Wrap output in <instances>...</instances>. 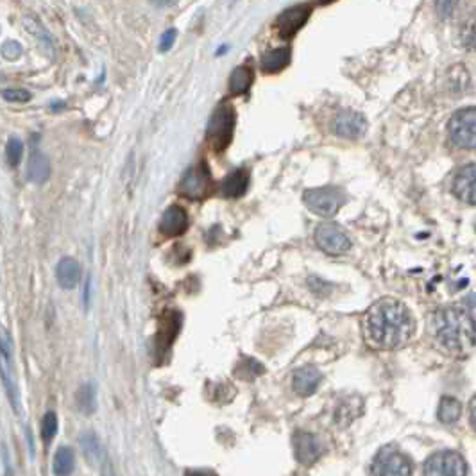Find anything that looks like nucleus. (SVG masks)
<instances>
[{"label": "nucleus", "mask_w": 476, "mask_h": 476, "mask_svg": "<svg viewBox=\"0 0 476 476\" xmlns=\"http://www.w3.org/2000/svg\"><path fill=\"white\" fill-rule=\"evenodd\" d=\"M57 283L63 288H74L81 280V267L74 258H61L56 267Z\"/></svg>", "instance_id": "a211bd4d"}, {"label": "nucleus", "mask_w": 476, "mask_h": 476, "mask_svg": "<svg viewBox=\"0 0 476 476\" xmlns=\"http://www.w3.org/2000/svg\"><path fill=\"white\" fill-rule=\"evenodd\" d=\"M50 162L43 152L36 151L34 149L29 156V163H27V179L34 185H43V183L49 181L50 178Z\"/></svg>", "instance_id": "dca6fc26"}, {"label": "nucleus", "mask_w": 476, "mask_h": 476, "mask_svg": "<svg viewBox=\"0 0 476 476\" xmlns=\"http://www.w3.org/2000/svg\"><path fill=\"white\" fill-rule=\"evenodd\" d=\"M290 63V49L288 47H280V49H272L264 54L261 57V70L267 74H276L283 70Z\"/></svg>", "instance_id": "6ab92c4d"}, {"label": "nucleus", "mask_w": 476, "mask_h": 476, "mask_svg": "<svg viewBox=\"0 0 476 476\" xmlns=\"http://www.w3.org/2000/svg\"><path fill=\"white\" fill-rule=\"evenodd\" d=\"M306 208L314 212L315 215L333 217L344 204V193L336 186H321V188H310L302 193Z\"/></svg>", "instance_id": "20e7f679"}, {"label": "nucleus", "mask_w": 476, "mask_h": 476, "mask_svg": "<svg viewBox=\"0 0 476 476\" xmlns=\"http://www.w3.org/2000/svg\"><path fill=\"white\" fill-rule=\"evenodd\" d=\"M74 465H76V457H74V451L67 446H61L56 451V457H54L52 471L56 476H70L74 471Z\"/></svg>", "instance_id": "4be33fe9"}, {"label": "nucleus", "mask_w": 476, "mask_h": 476, "mask_svg": "<svg viewBox=\"0 0 476 476\" xmlns=\"http://www.w3.org/2000/svg\"><path fill=\"white\" fill-rule=\"evenodd\" d=\"M213 190L212 174H210L208 165L200 162L199 165L192 166L183 178L181 186H179V193L185 196L186 199L200 200L204 197H208Z\"/></svg>", "instance_id": "6e6552de"}, {"label": "nucleus", "mask_w": 476, "mask_h": 476, "mask_svg": "<svg viewBox=\"0 0 476 476\" xmlns=\"http://www.w3.org/2000/svg\"><path fill=\"white\" fill-rule=\"evenodd\" d=\"M322 382V374L317 367L305 366L294 373V380H292V387H294L295 394L306 397L317 390L319 383Z\"/></svg>", "instance_id": "2eb2a0df"}, {"label": "nucleus", "mask_w": 476, "mask_h": 476, "mask_svg": "<svg viewBox=\"0 0 476 476\" xmlns=\"http://www.w3.org/2000/svg\"><path fill=\"white\" fill-rule=\"evenodd\" d=\"M321 4H332V2H335V0H319Z\"/></svg>", "instance_id": "4c0bfd02"}, {"label": "nucleus", "mask_w": 476, "mask_h": 476, "mask_svg": "<svg viewBox=\"0 0 476 476\" xmlns=\"http://www.w3.org/2000/svg\"><path fill=\"white\" fill-rule=\"evenodd\" d=\"M185 476H215V475L210 471H197V469H193V471H186Z\"/></svg>", "instance_id": "c9c22d12"}, {"label": "nucleus", "mask_w": 476, "mask_h": 476, "mask_svg": "<svg viewBox=\"0 0 476 476\" xmlns=\"http://www.w3.org/2000/svg\"><path fill=\"white\" fill-rule=\"evenodd\" d=\"M308 285H310L312 292L317 295H328L329 294V285L326 281L319 280V278H310L308 280Z\"/></svg>", "instance_id": "72a5a7b5"}, {"label": "nucleus", "mask_w": 476, "mask_h": 476, "mask_svg": "<svg viewBox=\"0 0 476 476\" xmlns=\"http://www.w3.org/2000/svg\"><path fill=\"white\" fill-rule=\"evenodd\" d=\"M76 403H77V408H79V412L84 414V416H90V414L95 412V408H97V401H95V389L91 383H84V385H81V389L77 390Z\"/></svg>", "instance_id": "393cba45"}, {"label": "nucleus", "mask_w": 476, "mask_h": 476, "mask_svg": "<svg viewBox=\"0 0 476 476\" xmlns=\"http://www.w3.org/2000/svg\"><path fill=\"white\" fill-rule=\"evenodd\" d=\"M81 448H83V453L84 457L88 458V462L90 464H101L102 462L106 460V455H104V451H102L101 444H98L97 437L91 434H84L83 437H81Z\"/></svg>", "instance_id": "b1692460"}, {"label": "nucleus", "mask_w": 476, "mask_h": 476, "mask_svg": "<svg viewBox=\"0 0 476 476\" xmlns=\"http://www.w3.org/2000/svg\"><path fill=\"white\" fill-rule=\"evenodd\" d=\"M423 476H468V465L457 451H437L424 462Z\"/></svg>", "instance_id": "0eeeda50"}, {"label": "nucleus", "mask_w": 476, "mask_h": 476, "mask_svg": "<svg viewBox=\"0 0 476 476\" xmlns=\"http://www.w3.org/2000/svg\"><path fill=\"white\" fill-rule=\"evenodd\" d=\"M254 81V72L249 67H237L230 76L231 95L247 94Z\"/></svg>", "instance_id": "aec40b11"}, {"label": "nucleus", "mask_w": 476, "mask_h": 476, "mask_svg": "<svg viewBox=\"0 0 476 476\" xmlns=\"http://www.w3.org/2000/svg\"><path fill=\"white\" fill-rule=\"evenodd\" d=\"M152 4L158 6V8H165V6L172 4V0H152Z\"/></svg>", "instance_id": "e433bc0d"}, {"label": "nucleus", "mask_w": 476, "mask_h": 476, "mask_svg": "<svg viewBox=\"0 0 476 476\" xmlns=\"http://www.w3.org/2000/svg\"><path fill=\"white\" fill-rule=\"evenodd\" d=\"M469 423H471L472 430L476 431V396L469 401Z\"/></svg>", "instance_id": "f704fd0d"}, {"label": "nucleus", "mask_w": 476, "mask_h": 476, "mask_svg": "<svg viewBox=\"0 0 476 476\" xmlns=\"http://www.w3.org/2000/svg\"><path fill=\"white\" fill-rule=\"evenodd\" d=\"M23 26H26L27 33H30L34 36V38L40 40V43H42V45L45 47L47 52L54 54L52 36H50V34L47 33L45 27L42 26V22H40V20H36V18H34V16H26V18H23Z\"/></svg>", "instance_id": "5701e85b"}, {"label": "nucleus", "mask_w": 476, "mask_h": 476, "mask_svg": "<svg viewBox=\"0 0 476 476\" xmlns=\"http://www.w3.org/2000/svg\"><path fill=\"white\" fill-rule=\"evenodd\" d=\"M458 4L460 0H435V11L442 20H448L455 15Z\"/></svg>", "instance_id": "c85d7f7f"}, {"label": "nucleus", "mask_w": 476, "mask_h": 476, "mask_svg": "<svg viewBox=\"0 0 476 476\" xmlns=\"http://www.w3.org/2000/svg\"><path fill=\"white\" fill-rule=\"evenodd\" d=\"M416 322L403 302L396 299H380L363 317V335L374 349H397L412 339Z\"/></svg>", "instance_id": "f257e3e1"}, {"label": "nucleus", "mask_w": 476, "mask_h": 476, "mask_svg": "<svg viewBox=\"0 0 476 476\" xmlns=\"http://www.w3.org/2000/svg\"><path fill=\"white\" fill-rule=\"evenodd\" d=\"M6 156H8L9 166H18L23 156V144L18 138H9L8 147H6Z\"/></svg>", "instance_id": "bb28decb"}, {"label": "nucleus", "mask_w": 476, "mask_h": 476, "mask_svg": "<svg viewBox=\"0 0 476 476\" xmlns=\"http://www.w3.org/2000/svg\"><path fill=\"white\" fill-rule=\"evenodd\" d=\"M460 414H462L460 401L455 400V397H451V396L442 397L441 404H438V412H437L441 423L455 424L458 419H460Z\"/></svg>", "instance_id": "412c9836"}, {"label": "nucleus", "mask_w": 476, "mask_h": 476, "mask_svg": "<svg viewBox=\"0 0 476 476\" xmlns=\"http://www.w3.org/2000/svg\"><path fill=\"white\" fill-rule=\"evenodd\" d=\"M188 227V215H186L185 208L174 204L170 208L165 210L162 220H159V231L165 237H179Z\"/></svg>", "instance_id": "4468645a"}, {"label": "nucleus", "mask_w": 476, "mask_h": 476, "mask_svg": "<svg viewBox=\"0 0 476 476\" xmlns=\"http://www.w3.org/2000/svg\"><path fill=\"white\" fill-rule=\"evenodd\" d=\"M265 369L258 360H240V363L234 369V374H237L238 378L244 380H253L260 374H264Z\"/></svg>", "instance_id": "a878e982"}, {"label": "nucleus", "mask_w": 476, "mask_h": 476, "mask_svg": "<svg viewBox=\"0 0 476 476\" xmlns=\"http://www.w3.org/2000/svg\"><path fill=\"white\" fill-rule=\"evenodd\" d=\"M294 450L295 458L302 465L315 464L322 455V446L319 438L314 434H308V431H299L294 435Z\"/></svg>", "instance_id": "f8f14e48"}, {"label": "nucleus", "mask_w": 476, "mask_h": 476, "mask_svg": "<svg viewBox=\"0 0 476 476\" xmlns=\"http://www.w3.org/2000/svg\"><path fill=\"white\" fill-rule=\"evenodd\" d=\"M234 122H237V113L230 102H222L213 111L212 118L206 129V140L213 151L220 152L231 144L234 132Z\"/></svg>", "instance_id": "7ed1b4c3"}, {"label": "nucleus", "mask_w": 476, "mask_h": 476, "mask_svg": "<svg viewBox=\"0 0 476 476\" xmlns=\"http://www.w3.org/2000/svg\"><path fill=\"white\" fill-rule=\"evenodd\" d=\"M370 476H412V464L400 450L385 446L374 457Z\"/></svg>", "instance_id": "39448f33"}, {"label": "nucleus", "mask_w": 476, "mask_h": 476, "mask_svg": "<svg viewBox=\"0 0 476 476\" xmlns=\"http://www.w3.org/2000/svg\"><path fill=\"white\" fill-rule=\"evenodd\" d=\"M453 193L465 204H476V163L464 166L453 181Z\"/></svg>", "instance_id": "ddd939ff"}, {"label": "nucleus", "mask_w": 476, "mask_h": 476, "mask_svg": "<svg viewBox=\"0 0 476 476\" xmlns=\"http://www.w3.org/2000/svg\"><path fill=\"white\" fill-rule=\"evenodd\" d=\"M333 131L346 140H358L366 135L367 120L362 113L353 110L339 111L333 120Z\"/></svg>", "instance_id": "9b49d317"}, {"label": "nucleus", "mask_w": 476, "mask_h": 476, "mask_svg": "<svg viewBox=\"0 0 476 476\" xmlns=\"http://www.w3.org/2000/svg\"><path fill=\"white\" fill-rule=\"evenodd\" d=\"M2 98L8 102H27L30 101V94L22 88H8L2 91Z\"/></svg>", "instance_id": "7c9ffc66"}, {"label": "nucleus", "mask_w": 476, "mask_h": 476, "mask_svg": "<svg viewBox=\"0 0 476 476\" xmlns=\"http://www.w3.org/2000/svg\"><path fill=\"white\" fill-rule=\"evenodd\" d=\"M451 140L462 149H476V106L455 111L448 124Z\"/></svg>", "instance_id": "423d86ee"}, {"label": "nucleus", "mask_w": 476, "mask_h": 476, "mask_svg": "<svg viewBox=\"0 0 476 476\" xmlns=\"http://www.w3.org/2000/svg\"><path fill=\"white\" fill-rule=\"evenodd\" d=\"M312 6L310 4H298L288 8L287 11L281 13L276 20V29L281 38L288 40L294 38L295 34L305 27V23L310 20Z\"/></svg>", "instance_id": "9d476101"}, {"label": "nucleus", "mask_w": 476, "mask_h": 476, "mask_svg": "<svg viewBox=\"0 0 476 476\" xmlns=\"http://www.w3.org/2000/svg\"><path fill=\"white\" fill-rule=\"evenodd\" d=\"M462 45L465 49L476 50V20H471L462 29Z\"/></svg>", "instance_id": "c756f323"}, {"label": "nucleus", "mask_w": 476, "mask_h": 476, "mask_svg": "<svg viewBox=\"0 0 476 476\" xmlns=\"http://www.w3.org/2000/svg\"><path fill=\"white\" fill-rule=\"evenodd\" d=\"M247 186H249V172L246 169H238L224 179L222 196L227 199H237L247 192Z\"/></svg>", "instance_id": "f3484780"}, {"label": "nucleus", "mask_w": 476, "mask_h": 476, "mask_svg": "<svg viewBox=\"0 0 476 476\" xmlns=\"http://www.w3.org/2000/svg\"><path fill=\"white\" fill-rule=\"evenodd\" d=\"M57 431V416L54 412H47L42 419V437L45 442L52 441Z\"/></svg>", "instance_id": "cd10ccee"}, {"label": "nucleus", "mask_w": 476, "mask_h": 476, "mask_svg": "<svg viewBox=\"0 0 476 476\" xmlns=\"http://www.w3.org/2000/svg\"><path fill=\"white\" fill-rule=\"evenodd\" d=\"M435 344L451 355H465L476 346V321L460 305L442 306L431 315Z\"/></svg>", "instance_id": "f03ea898"}, {"label": "nucleus", "mask_w": 476, "mask_h": 476, "mask_svg": "<svg viewBox=\"0 0 476 476\" xmlns=\"http://www.w3.org/2000/svg\"><path fill=\"white\" fill-rule=\"evenodd\" d=\"M176 34H178L176 33V29H169L163 33L162 40H159V50H162V52H166V50H170V47L174 45Z\"/></svg>", "instance_id": "473e14b6"}, {"label": "nucleus", "mask_w": 476, "mask_h": 476, "mask_svg": "<svg viewBox=\"0 0 476 476\" xmlns=\"http://www.w3.org/2000/svg\"><path fill=\"white\" fill-rule=\"evenodd\" d=\"M315 244L319 246V249L332 256H340L351 249V240L346 231L333 222H322L315 230Z\"/></svg>", "instance_id": "1a4fd4ad"}, {"label": "nucleus", "mask_w": 476, "mask_h": 476, "mask_svg": "<svg viewBox=\"0 0 476 476\" xmlns=\"http://www.w3.org/2000/svg\"><path fill=\"white\" fill-rule=\"evenodd\" d=\"M2 56L6 60H16L18 56H22V45L18 42H6L2 45Z\"/></svg>", "instance_id": "2f4dec72"}]
</instances>
